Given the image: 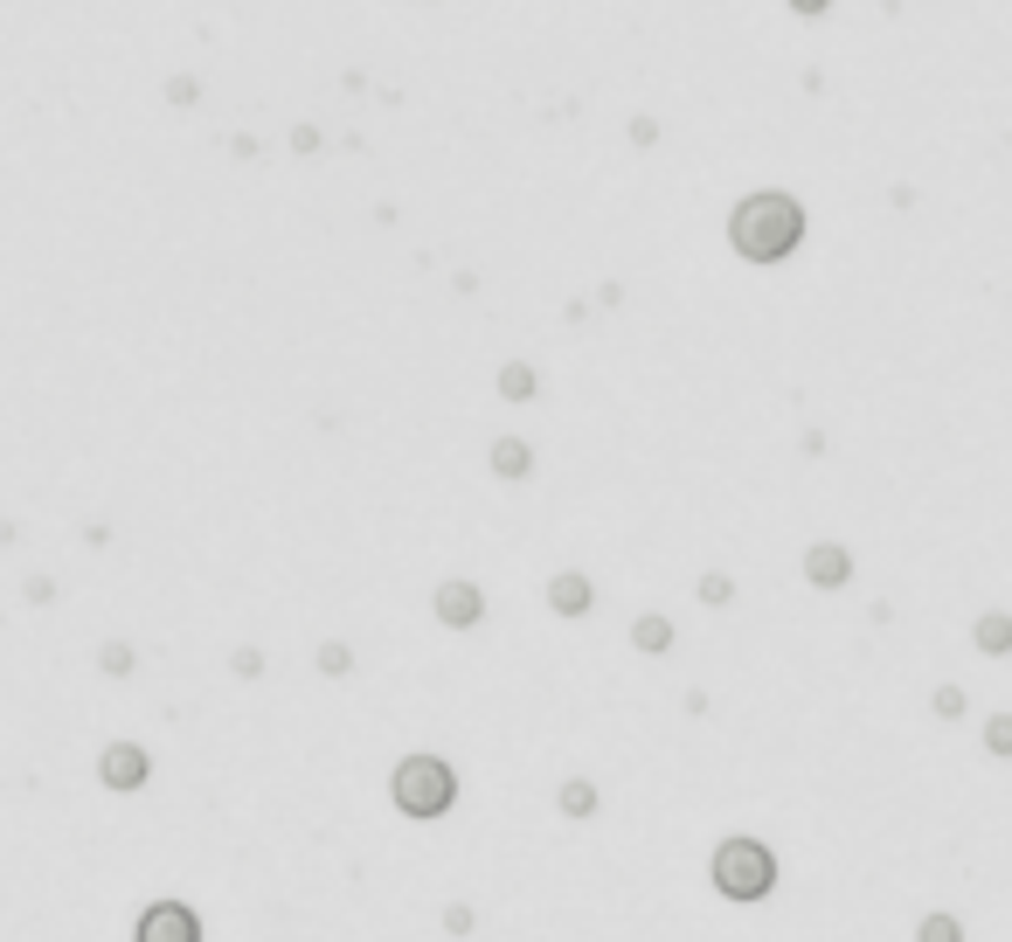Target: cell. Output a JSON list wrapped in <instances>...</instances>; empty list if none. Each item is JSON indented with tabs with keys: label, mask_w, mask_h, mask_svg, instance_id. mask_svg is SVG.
I'll return each instance as SVG.
<instances>
[{
	"label": "cell",
	"mask_w": 1012,
	"mask_h": 942,
	"mask_svg": "<svg viewBox=\"0 0 1012 942\" xmlns=\"http://www.w3.org/2000/svg\"><path fill=\"white\" fill-rule=\"evenodd\" d=\"M804 243V201L784 188H757L735 201L729 216V250L742 264H784V257Z\"/></svg>",
	"instance_id": "1"
},
{
	"label": "cell",
	"mask_w": 1012,
	"mask_h": 942,
	"mask_svg": "<svg viewBox=\"0 0 1012 942\" xmlns=\"http://www.w3.org/2000/svg\"><path fill=\"white\" fill-rule=\"evenodd\" d=\"M388 804L403 810V818H451L458 810V770H451V755H430V749H409L396 770H388Z\"/></svg>",
	"instance_id": "2"
},
{
	"label": "cell",
	"mask_w": 1012,
	"mask_h": 942,
	"mask_svg": "<svg viewBox=\"0 0 1012 942\" xmlns=\"http://www.w3.org/2000/svg\"><path fill=\"white\" fill-rule=\"evenodd\" d=\"M708 880H714L721 901H742V908H749V901H763L770 887H776V852H770L763 839H742V831H735V839L714 846Z\"/></svg>",
	"instance_id": "3"
},
{
	"label": "cell",
	"mask_w": 1012,
	"mask_h": 942,
	"mask_svg": "<svg viewBox=\"0 0 1012 942\" xmlns=\"http://www.w3.org/2000/svg\"><path fill=\"white\" fill-rule=\"evenodd\" d=\"M133 942H209V929H201V914L188 901H146L133 922Z\"/></svg>",
	"instance_id": "4"
},
{
	"label": "cell",
	"mask_w": 1012,
	"mask_h": 942,
	"mask_svg": "<svg viewBox=\"0 0 1012 942\" xmlns=\"http://www.w3.org/2000/svg\"><path fill=\"white\" fill-rule=\"evenodd\" d=\"M430 617L445 624V631H479V624H486V589L465 583V575H451V583L430 589Z\"/></svg>",
	"instance_id": "5"
},
{
	"label": "cell",
	"mask_w": 1012,
	"mask_h": 942,
	"mask_svg": "<svg viewBox=\"0 0 1012 942\" xmlns=\"http://www.w3.org/2000/svg\"><path fill=\"white\" fill-rule=\"evenodd\" d=\"M146 776H153V755L139 742H105V755H97V783L105 791L133 797V791H146Z\"/></svg>",
	"instance_id": "6"
},
{
	"label": "cell",
	"mask_w": 1012,
	"mask_h": 942,
	"mask_svg": "<svg viewBox=\"0 0 1012 942\" xmlns=\"http://www.w3.org/2000/svg\"><path fill=\"white\" fill-rule=\"evenodd\" d=\"M804 583H812V589H846L853 583V555L839 541H812V547H804Z\"/></svg>",
	"instance_id": "7"
},
{
	"label": "cell",
	"mask_w": 1012,
	"mask_h": 942,
	"mask_svg": "<svg viewBox=\"0 0 1012 942\" xmlns=\"http://www.w3.org/2000/svg\"><path fill=\"white\" fill-rule=\"evenodd\" d=\"M486 464H492V479H500V485H528L534 479V443L528 437H492Z\"/></svg>",
	"instance_id": "8"
},
{
	"label": "cell",
	"mask_w": 1012,
	"mask_h": 942,
	"mask_svg": "<svg viewBox=\"0 0 1012 942\" xmlns=\"http://www.w3.org/2000/svg\"><path fill=\"white\" fill-rule=\"evenodd\" d=\"M549 610H555V617H590V610H596V583H590L583 568L549 575Z\"/></svg>",
	"instance_id": "9"
},
{
	"label": "cell",
	"mask_w": 1012,
	"mask_h": 942,
	"mask_svg": "<svg viewBox=\"0 0 1012 942\" xmlns=\"http://www.w3.org/2000/svg\"><path fill=\"white\" fill-rule=\"evenodd\" d=\"M555 810H562V818H568V825H583V818H596V810H604V791H596V776H568V783H562V791H555Z\"/></svg>",
	"instance_id": "10"
},
{
	"label": "cell",
	"mask_w": 1012,
	"mask_h": 942,
	"mask_svg": "<svg viewBox=\"0 0 1012 942\" xmlns=\"http://www.w3.org/2000/svg\"><path fill=\"white\" fill-rule=\"evenodd\" d=\"M632 651H645V659H666V651H672V617L638 610V617H632Z\"/></svg>",
	"instance_id": "11"
},
{
	"label": "cell",
	"mask_w": 1012,
	"mask_h": 942,
	"mask_svg": "<svg viewBox=\"0 0 1012 942\" xmlns=\"http://www.w3.org/2000/svg\"><path fill=\"white\" fill-rule=\"evenodd\" d=\"M971 645L984 651V659H1005V651H1012V617H1005V610H984V617L971 624Z\"/></svg>",
	"instance_id": "12"
},
{
	"label": "cell",
	"mask_w": 1012,
	"mask_h": 942,
	"mask_svg": "<svg viewBox=\"0 0 1012 942\" xmlns=\"http://www.w3.org/2000/svg\"><path fill=\"white\" fill-rule=\"evenodd\" d=\"M492 388H500V402H534L541 396V375L528 368V360H507V368L492 375Z\"/></svg>",
	"instance_id": "13"
},
{
	"label": "cell",
	"mask_w": 1012,
	"mask_h": 942,
	"mask_svg": "<svg viewBox=\"0 0 1012 942\" xmlns=\"http://www.w3.org/2000/svg\"><path fill=\"white\" fill-rule=\"evenodd\" d=\"M313 666H320V679H347V672H354V645H347V638H326V645L313 651Z\"/></svg>",
	"instance_id": "14"
},
{
	"label": "cell",
	"mask_w": 1012,
	"mask_h": 942,
	"mask_svg": "<svg viewBox=\"0 0 1012 942\" xmlns=\"http://www.w3.org/2000/svg\"><path fill=\"white\" fill-rule=\"evenodd\" d=\"M133 666H139V651L125 645V638H112V645H97V672L105 679H133Z\"/></svg>",
	"instance_id": "15"
},
{
	"label": "cell",
	"mask_w": 1012,
	"mask_h": 942,
	"mask_svg": "<svg viewBox=\"0 0 1012 942\" xmlns=\"http://www.w3.org/2000/svg\"><path fill=\"white\" fill-rule=\"evenodd\" d=\"M693 596H700V604H708V610H729V604H735V583H729V575H721V568H708V575H700V583H693Z\"/></svg>",
	"instance_id": "16"
},
{
	"label": "cell",
	"mask_w": 1012,
	"mask_h": 942,
	"mask_svg": "<svg viewBox=\"0 0 1012 942\" xmlns=\"http://www.w3.org/2000/svg\"><path fill=\"white\" fill-rule=\"evenodd\" d=\"M916 942H964V922H957V914H922Z\"/></svg>",
	"instance_id": "17"
},
{
	"label": "cell",
	"mask_w": 1012,
	"mask_h": 942,
	"mask_svg": "<svg viewBox=\"0 0 1012 942\" xmlns=\"http://www.w3.org/2000/svg\"><path fill=\"white\" fill-rule=\"evenodd\" d=\"M437 929H445V935H472V929H479L472 901H445V914H437Z\"/></svg>",
	"instance_id": "18"
},
{
	"label": "cell",
	"mask_w": 1012,
	"mask_h": 942,
	"mask_svg": "<svg viewBox=\"0 0 1012 942\" xmlns=\"http://www.w3.org/2000/svg\"><path fill=\"white\" fill-rule=\"evenodd\" d=\"M984 749H992L999 763L1012 755V714H992V721H984Z\"/></svg>",
	"instance_id": "19"
},
{
	"label": "cell",
	"mask_w": 1012,
	"mask_h": 942,
	"mask_svg": "<svg viewBox=\"0 0 1012 942\" xmlns=\"http://www.w3.org/2000/svg\"><path fill=\"white\" fill-rule=\"evenodd\" d=\"M229 672H237V679H257V672H264V651H257V645H237V651H229Z\"/></svg>",
	"instance_id": "20"
},
{
	"label": "cell",
	"mask_w": 1012,
	"mask_h": 942,
	"mask_svg": "<svg viewBox=\"0 0 1012 942\" xmlns=\"http://www.w3.org/2000/svg\"><path fill=\"white\" fill-rule=\"evenodd\" d=\"M195 97H201V84H195V76H167V104H174V112H188Z\"/></svg>",
	"instance_id": "21"
},
{
	"label": "cell",
	"mask_w": 1012,
	"mask_h": 942,
	"mask_svg": "<svg viewBox=\"0 0 1012 942\" xmlns=\"http://www.w3.org/2000/svg\"><path fill=\"white\" fill-rule=\"evenodd\" d=\"M320 146H326V133H320L313 118H299V125H292V153H320Z\"/></svg>",
	"instance_id": "22"
},
{
	"label": "cell",
	"mask_w": 1012,
	"mask_h": 942,
	"mask_svg": "<svg viewBox=\"0 0 1012 942\" xmlns=\"http://www.w3.org/2000/svg\"><path fill=\"white\" fill-rule=\"evenodd\" d=\"M929 706H937V721H957V714H964V687H937Z\"/></svg>",
	"instance_id": "23"
},
{
	"label": "cell",
	"mask_w": 1012,
	"mask_h": 942,
	"mask_svg": "<svg viewBox=\"0 0 1012 942\" xmlns=\"http://www.w3.org/2000/svg\"><path fill=\"white\" fill-rule=\"evenodd\" d=\"M21 604H56V583H49V575H29V583H21Z\"/></svg>",
	"instance_id": "24"
},
{
	"label": "cell",
	"mask_w": 1012,
	"mask_h": 942,
	"mask_svg": "<svg viewBox=\"0 0 1012 942\" xmlns=\"http://www.w3.org/2000/svg\"><path fill=\"white\" fill-rule=\"evenodd\" d=\"M653 139H659V118L638 112V118H632V146H653Z\"/></svg>",
	"instance_id": "25"
}]
</instances>
